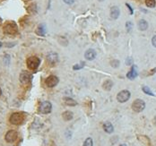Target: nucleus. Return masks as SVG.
Segmentation results:
<instances>
[{"instance_id":"obj_1","label":"nucleus","mask_w":156,"mask_h":146,"mask_svg":"<svg viewBox=\"0 0 156 146\" xmlns=\"http://www.w3.org/2000/svg\"><path fill=\"white\" fill-rule=\"evenodd\" d=\"M26 63H27V66H28L29 69L35 70L39 67V65L40 64V60L37 57H30L27 59Z\"/></svg>"},{"instance_id":"obj_2","label":"nucleus","mask_w":156,"mask_h":146,"mask_svg":"<svg viewBox=\"0 0 156 146\" xmlns=\"http://www.w3.org/2000/svg\"><path fill=\"white\" fill-rule=\"evenodd\" d=\"M4 32H5V33H7V34L14 35V34L17 33L18 27L15 22H7L4 27Z\"/></svg>"},{"instance_id":"obj_3","label":"nucleus","mask_w":156,"mask_h":146,"mask_svg":"<svg viewBox=\"0 0 156 146\" xmlns=\"http://www.w3.org/2000/svg\"><path fill=\"white\" fill-rule=\"evenodd\" d=\"M24 119V117L22 113H19V112H16V113H14L11 115L10 117V122L11 124L13 125H20L23 123V121Z\"/></svg>"},{"instance_id":"obj_4","label":"nucleus","mask_w":156,"mask_h":146,"mask_svg":"<svg viewBox=\"0 0 156 146\" xmlns=\"http://www.w3.org/2000/svg\"><path fill=\"white\" fill-rule=\"evenodd\" d=\"M145 101L142 100H139V99L135 100L132 104V109L135 112H137V113L142 112L143 109H145Z\"/></svg>"},{"instance_id":"obj_5","label":"nucleus","mask_w":156,"mask_h":146,"mask_svg":"<svg viewBox=\"0 0 156 146\" xmlns=\"http://www.w3.org/2000/svg\"><path fill=\"white\" fill-rule=\"evenodd\" d=\"M52 110V105L49 101H43L40 104L39 111L42 114H48Z\"/></svg>"},{"instance_id":"obj_6","label":"nucleus","mask_w":156,"mask_h":146,"mask_svg":"<svg viewBox=\"0 0 156 146\" xmlns=\"http://www.w3.org/2000/svg\"><path fill=\"white\" fill-rule=\"evenodd\" d=\"M130 98V92H128L127 90H123L121 91L120 92H118L117 95V100L118 102H121L124 103L129 100Z\"/></svg>"},{"instance_id":"obj_7","label":"nucleus","mask_w":156,"mask_h":146,"mask_svg":"<svg viewBox=\"0 0 156 146\" xmlns=\"http://www.w3.org/2000/svg\"><path fill=\"white\" fill-rule=\"evenodd\" d=\"M58 78L55 75H49L45 81V83L46 85L48 87V88H52V87H55L56 85L58 83Z\"/></svg>"},{"instance_id":"obj_8","label":"nucleus","mask_w":156,"mask_h":146,"mask_svg":"<svg viewBox=\"0 0 156 146\" xmlns=\"http://www.w3.org/2000/svg\"><path fill=\"white\" fill-rule=\"evenodd\" d=\"M18 137V133L15 130H10L5 135V141L7 143H14L15 141H16V139Z\"/></svg>"},{"instance_id":"obj_9","label":"nucleus","mask_w":156,"mask_h":146,"mask_svg":"<svg viewBox=\"0 0 156 146\" xmlns=\"http://www.w3.org/2000/svg\"><path fill=\"white\" fill-rule=\"evenodd\" d=\"M32 79H33L32 74H30V73H28L26 71L21 73V75H20V81H21L22 83H24V84L29 83L31 81H32Z\"/></svg>"},{"instance_id":"obj_10","label":"nucleus","mask_w":156,"mask_h":146,"mask_svg":"<svg viewBox=\"0 0 156 146\" xmlns=\"http://www.w3.org/2000/svg\"><path fill=\"white\" fill-rule=\"evenodd\" d=\"M47 60H48V62L49 63V65H56V64L58 62V54L57 53H54V52L49 53L48 55V57H47Z\"/></svg>"},{"instance_id":"obj_11","label":"nucleus","mask_w":156,"mask_h":146,"mask_svg":"<svg viewBox=\"0 0 156 146\" xmlns=\"http://www.w3.org/2000/svg\"><path fill=\"white\" fill-rule=\"evenodd\" d=\"M84 57L87 60H93L95 57H96V52L94 50H92V48H90L88 50L85 54H84Z\"/></svg>"},{"instance_id":"obj_12","label":"nucleus","mask_w":156,"mask_h":146,"mask_svg":"<svg viewBox=\"0 0 156 146\" xmlns=\"http://www.w3.org/2000/svg\"><path fill=\"white\" fill-rule=\"evenodd\" d=\"M119 8L117 7H112L110 9V16L112 19H117L118 16H119Z\"/></svg>"},{"instance_id":"obj_13","label":"nucleus","mask_w":156,"mask_h":146,"mask_svg":"<svg viewBox=\"0 0 156 146\" xmlns=\"http://www.w3.org/2000/svg\"><path fill=\"white\" fill-rule=\"evenodd\" d=\"M136 76H137V69H136V66H133L132 69H131V71L127 73V77L128 79H130V80H133V79H135Z\"/></svg>"},{"instance_id":"obj_14","label":"nucleus","mask_w":156,"mask_h":146,"mask_svg":"<svg viewBox=\"0 0 156 146\" xmlns=\"http://www.w3.org/2000/svg\"><path fill=\"white\" fill-rule=\"evenodd\" d=\"M103 129L106 133H111L112 132H113L114 130V127L113 126H112L111 123L110 122H106L104 125H103Z\"/></svg>"},{"instance_id":"obj_15","label":"nucleus","mask_w":156,"mask_h":146,"mask_svg":"<svg viewBox=\"0 0 156 146\" xmlns=\"http://www.w3.org/2000/svg\"><path fill=\"white\" fill-rule=\"evenodd\" d=\"M36 33L40 36H44L46 34V27L44 24H40L36 30Z\"/></svg>"},{"instance_id":"obj_16","label":"nucleus","mask_w":156,"mask_h":146,"mask_svg":"<svg viewBox=\"0 0 156 146\" xmlns=\"http://www.w3.org/2000/svg\"><path fill=\"white\" fill-rule=\"evenodd\" d=\"M64 102H65V104L67 106H76L77 104L76 100H73L72 98H69V97H65Z\"/></svg>"},{"instance_id":"obj_17","label":"nucleus","mask_w":156,"mask_h":146,"mask_svg":"<svg viewBox=\"0 0 156 146\" xmlns=\"http://www.w3.org/2000/svg\"><path fill=\"white\" fill-rule=\"evenodd\" d=\"M148 28V22L145 20H141L138 22V29L140 31H145Z\"/></svg>"},{"instance_id":"obj_18","label":"nucleus","mask_w":156,"mask_h":146,"mask_svg":"<svg viewBox=\"0 0 156 146\" xmlns=\"http://www.w3.org/2000/svg\"><path fill=\"white\" fill-rule=\"evenodd\" d=\"M62 117H63V118L66 120V121H69L73 118L74 115L71 111H65L63 114H62Z\"/></svg>"},{"instance_id":"obj_19","label":"nucleus","mask_w":156,"mask_h":146,"mask_svg":"<svg viewBox=\"0 0 156 146\" xmlns=\"http://www.w3.org/2000/svg\"><path fill=\"white\" fill-rule=\"evenodd\" d=\"M112 86H113V83H112V81L110 80H107L104 83H103V89L106 90V91H110V89L112 88Z\"/></svg>"},{"instance_id":"obj_20","label":"nucleus","mask_w":156,"mask_h":146,"mask_svg":"<svg viewBox=\"0 0 156 146\" xmlns=\"http://www.w3.org/2000/svg\"><path fill=\"white\" fill-rule=\"evenodd\" d=\"M84 65H85V63H84V62L80 61L78 64L74 65L73 66V69H74V70H80V69L84 68Z\"/></svg>"},{"instance_id":"obj_21","label":"nucleus","mask_w":156,"mask_h":146,"mask_svg":"<svg viewBox=\"0 0 156 146\" xmlns=\"http://www.w3.org/2000/svg\"><path fill=\"white\" fill-rule=\"evenodd\" d=\"M145 5H147L148 7L153 8L156 5V1L155 0H145Z\"/></svg>"},{"instance_id":"obj_22","label":"nucleus","mask_w":156,"mask_h":146,"mask_svg":"<svg viewBox=\"0 0 156 146\" xmlns=\"http://www.w3.org/2000/svg\"><path fill=\"white\" fill-rule=\"evenodd\" d=\"M143 92H145V93H146V94H148V95L154 96V94L153 93V92H152V91L150 90V88H148L147 86H143Z\"/></svg>"},{"instance_id":"obj_23","label":"nucleus","mask_w":156,"mask_h":146,"mask_svg":"<svg viewBox=\"0 0 156 146\" xmlns=\"http://www.w3.org/2000/svg\"><path fill=\"white\" fill-rule=\"evenodd\" d=\"M93 143H92V138H87L85 141H84V143L83 146H92Z\"/></svg>"},{"instance_id":"obj_24","label":"nucleus","mask_w":156,"mask_h":146,"mask_svg":"<svg viewBox=\"0 0 156 146\" xmlns=\"http://www.w3.org/2000/svg\"><path fill=\"white\" fill-rule=\"evenodd\" d=\"M110 65H111L112 67L117 68V67L119 66V61H118V60H113V61H111Z\"/></svg>"},{"instance_id":"obj_25","label":"nucleus","mask_w":156,"mask_h":146,"mask_svg":"<svg viewBox=\"0 0 156 146\" xmlns=\"http://www.w3.org/2000/svg\"><path fill=\"white\" fill-rule=\"evenodd\" d=\"M132 61H133V59L131 58V57H128L127 60H126V64L127 65H132Z\"/></svg>"},{"instance_id":"obj_26","label":"nucleus","mask_w":156,"mask_h":146,"mask_svg":"<svg viewBox=\"0 0 156 146\" xmlns=\"http://www.w3.org/2000/svg\"><path fill=\"white\" fill-rule=\"evenodd\" d=\"M126 26H127V31H128V32H130L131 27H132V23H131L130 22H127V24H126Z\"/></svg>"},{"instance_id":"obj_27","label":"nucleus","mask_w":156,"mask_h":146,"mask_svg":"<svg viewBox=\"0 0 156 146\" xmlns=\"http://www.w3.org/2000/svg\"><path fill=\"white\" fill-rule=\"evenodd\" d=\"M74 1H76V0H64V2L67 5H72L74 3Z\"/></svg>"},{"instance_id":"obj_28","label":"nucleus","mask_w":156,"mask_h":146,"mask_svg":"<svg viewBox=\"0 0 156 146\" xmlns=\"http://www.w3.org/2000/svg\"><path fill=\"white\" fill-rule=\"evenodd\" d=\"M152 43H153V47L156 48V35L153 37V39H152Z\"/></svg>"},{"instance_id":"obj_29","label":"nucleus","mask_w":156,"mask_h":146,"mask_svg":"<svg viewBox=\"0 0 156 146\" xmlns=\"http://www.w3.org/2000/svg\"><path fill=\"white\" fill-rule=\"evenodd\" d=\"M127 7L129 8V10H130V14L132 15V14H133V10H132V7H130V5H129L128 4H127Z\"/></svg>"},{"instance_id":"obj_30","label":"nucleus","mask_w":156,"mask_h":146,"mask_svg":"<svg viewBox=\"0 0 156 146\" xmlns=\"http://www.w3.org/2000/svg\"><path fill=\"white\" fill-rule=\"evenodd\" d=\"M155 72H156V68H154V69H153V71H152L151 73H150V75H153V73H155Z\"/></svg>"},{"instance_id":"obj_31","label":"nucleus","mask_w":156,"mask_h":146,"mask_svg":"<svg viewBox=\"0 0 156 146\" xmlns=\"http://www.w3.org/2000/svg\"><path fill=\"white\" fill-rule=\"evenodd\" d=\"M1 94H2V91H1V89H0V96H1Z\"/></svg>"},{"instance_id":"obj_32","label":"nucleus","mask_w":156,"mask_h":146,"mask_svg":"<svg viewBox=\"0 0 156 146\" xmlns=\"http://www.w3.org/2000/svg\"><path fill=\"white\" fill-rule=\"evenodd\" d=\"M119 146H127L126 144H121V145H119Z\"/></svg>"},{"instance_id":"obj_33","label":"nucleus","mask_w":156,"mask_h":146,"mask_svg":"<svg viewBox=\"0 0 156 146\" xmlns=\"http://www.w3.org/2000/svg\"><path fill=\"white\" fill-rule=\"evenodd\" d=\"M98 1H101V2H102V1H104V0H98Z\"/></svg>"},{"instance_id":"obj_34","label":"nucleus","mask_w":156,"mask_h":146,"mask_svg":"<svg viewBox=\"0 0 156 146\" xmlns=\"http://www.w3.org/2000/svg\"><path fill=\"white\" fill-rule=\"evenodd\" d=\"M1 46H2V43H1V42H0V48H1Z\"/></svg>"}]
</instances>
